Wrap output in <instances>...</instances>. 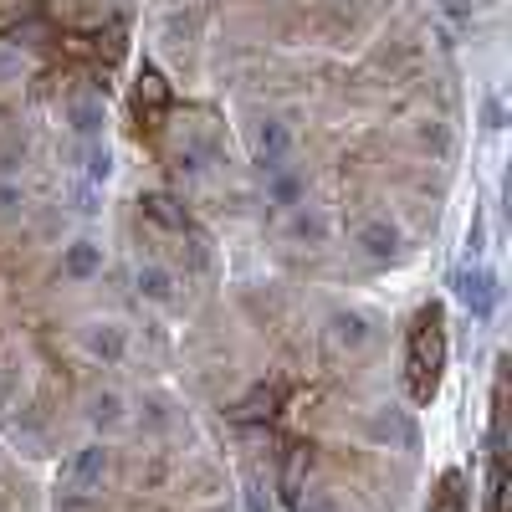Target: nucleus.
<instances>
[{
    "mask_svg": "<svg viewBox=\"0 0 512 512\" xmlns=\"http://www.w3.org/2000/svg\"><path fill=\"white\" fill-rule=\"evenodd\" d=\"M108 169H113V164H108V149H103L98 139H88V180L103 185V180H108Z\"/></svg>",
    "mask_w": 512,
    "mask_h": 512,
    "instance_id": "obj_18",
    "label": "nucleus"
},
{
    "mask_svg": "<svg viewBox=\"0 0 512 512\" xmlns=\"http://www.w3.org/2000/svg\"><path fill=\"white\" fill-rule=\"evenodd\" d=\"M441 369H446V318H441V303H431V308H420V318L410 328V395H415V405L436 400Z\"/></svg>",
    "mask_w": 512,
    "mask_h": 512,
    "instance_id": "obj_1",
    "label": "nucleus"
},
{
    "mask_svg": "<svg viewBox=\"0 0 512 512\" xmlns=\"http://www.w3.org/2000/svg\"><path fill=\"white\" fill-rule=\"evenodd\" d=\"M67 277H93L98 267H103V251L93 246V241H77V246H67Z\"/></svg>",
    "mask_w": 512,
    "mask_h": 512,
    "instance_id": "obj_16",
    "label": "nucleus"
},
{
    "mask_svg": "<svg viewBox=\"0 0 512 512\" xmlns=\"http://www.w3.org/2000/svg\"><path fill=\"white\" fill-rule=\"evenodd\" d=\"M144 216H149L154 226H164V231H185V226H190L185 205H180L175 195H164V190H149V195H144Z\"/></svg>",
    "mask_w": 512,
    "mask_h": 512,
    "instance_id": "obj_9",
    "label": "nucleus"
},
{
    "mask_svg": "<svg viewBox=\"0 0 512 512\" xmlns=\"http://www.w3.org/2000/svg\"><path fill=\"white\" fill-rule=\"evenodd\" d=\"M72 123H77V134H82V139H98V128H103V108H98L93 98H82V103L72 108Z\"/></svg>",
    "mask_w": 512,
    "mask_h": 512,
    "instance_id": "obj_17",
    "label": "nucleus"
},
{
    "mask_svg": "<svg viewBox=\"0 0 512 512\" xmlns=\"http://www.w3.org/2000/svg\"><path fill=\"white\" fill-rule=\"evenodd\" d=\"M287 159H292L287 123H277V118L256 123V134H251V164L262 169V175H277V169H287Z\"/></svg>",
    "mask_w": 512,
    "mask_h": 512,
    "instance_id": "obj_3",
    "label": "nucleus"
},
{
    "mask_svg": "<svg viewBox=\"0 0 512 512\" xmlns=\"http://www.w3.org/2000/svg\"><path fill=\"white\" fill-rule=\"evenodd\" d=\"M431 512H466V482H461V472H446L441 477V487L431 497Z\"/></svg>",
    "mask_w": 512,
    "mask_h": 512,
    "instance_id": "obj_15",
    "label": "nucleus"
},
{
    "mask_svg": "<svg viewBox=\"0 0 512 512\" xmlns=\"http://www.w3.org/2000/svg\"><path fill=\"white\" fill-rule=\"evenodd\" d=\"M108 472H113V456H108V446L93 441V446L72 451V461L62 466V477H57V492L62 497H93V492H103Z\"/></svg>",
    "mask_w": 512,
    "mask_h": 512,
    "instance_id": "obj_2",
    "label": "nucleus"
},
{
    "mask_svg": "<svg viewBox=\"0 0 512 512\" xmlns=\"http://www.w3.org/2000/svg\"><path fill=\"white\" fill-rule=\"evenodd\" d=\"M328 338H333V349L359 354V349L369 344V318H364V313H333V318H328Z\"/></svg>",
    "mask_w": 512,
    "mask_h": 512,
    "instance_id": "obj_7",
    "label": "nucleus"
},
{
    "mask_svg": "<svg viewBox=\"0 0 512 512\" xmlns=\"http://www.w3.org/2000/svg\"><path fill=\"white\" fill-rule=\"evenodd\" d=\"M456 297H461V303L472 308L477 318H492L497 297H502L497 272H492V267H461V272H456Z\"/></svg>",
    "mask_w": 512,
    "mask_h": 512,
    "instance_id": "obj_4",
    "label": "nucleus"
},
{
    "mask_svg": "<svg viewBox=\"0 0 512 512\" xmlns=\"http://www.w3.org/2000/svg\"><path fill=\"white\" fill-rule=\"evenodd\" d=\"M88 420L98 425V431H118V425H123V395L98 390V395L88 400Z\"/></svg>",
    "mask_w": 512,
    "mask_h": 512,
    "instance_id": "obj_11",
    "label": "nucleus"
},
{
    "mask_svg": "<svg viewBox=\"0 0 512 512\" xmlns=\"http://www.w3.org/2000/svg\"><path fill=\"white\" fill-rule=\"evenodd\" d=\"M292 512H338V502H333V497H323V492H313V497H297V502H292Z\"/></svg>",
    "mask_w": 512,
    "mask_h": 512,
    "instance_id": "obj_19",
    "label": "nucleus"
},
{
    "mask_svg": "<svg viewBox=\"0 0 512 512\" xmlns=\"http://www.w3.org/2000/svg\"><path fill=\"white\" fill-rule=\"evenodd\" d=\"M134 282H139V292L149 297V303H169V297H175V272L159 267V262H144Z\"/></svg>",
    "mask_w": 512,
    "mask_h": 512,
    "instance_id": "obj_10",
    "label": "nucleus"
},
{
    "mask_svg": "<svg viewBox=\"0 0 512 512\" xmlns=\"http://www.w3.org/2000/svg\"><path fill=\"white\" fill-rule=\"evenodd\" d=\"M308 472H313V446H308V441H297V446L287 451V461H282V497H287V502L303 497Z\"/></svg>",
    "mask_w": 512,
    "mask_h": 512,
    "instance_id": "obj_8",
    "label": "nucleus"
},
{
    "mask_svg": "<svg viewBox=\"0 0 512 512\" xmlns=\"http://www.w3.org/2000/svg\"><path fill=\"white\" fill-rule=\"evenodd\" d=\"M354 241H359V251L369 256V262H395L400 256V231L390 221H364Z\"/></svg>",
    "mask_w": 512,
    "mask_h": 512,
    "instance_id": "obj_6",
    "label": "nucleus"
},
{
    "mask_svg": "<svg viewBox=\"0 0 512 512\" xmlns=\"http://www.w3.org/2000/svg\"><path fill=\"white\" fill-rule=\"evenodd\" d=\"M267 200H272L277 210H292L297 200H303V180L287 175V169H277V175H267Z\"/></svg>",
    "mask_w": 512,
    "mask_h": 512,
    "instance_id": "obj_14",
    "label": "nucleus"
},
{
    "mask_svg": "<svg viewBox=\"0 0 512 512\" xmlns=\"http://www.w3.org/2000/svg\"><path fill=\"white\" fill-rule=\"evenodd\" d=\"M139 108H149V113H164V108H169V82H164L154 67L139 72Z\"/></svg>",
    "mask_w": 512,
    "mask_h": 512,
    "instance_id": "obj_13",
    "label": "nucleus"
},
{
    "mask_svg": "<svg viewBox=\"0 0 512 512\" xmlns=\"http://www.w3.org/2000/svg\"><path fill=\"white\" fill-rule=\"evenodd\" d=\"M82 349H88L93 359H103V364H123L128 338H123L118 323H88V328H82Z\"/></svg>",
    "mask_w": 512,
    "mask_h": 512,
    "instance_id": "obj_5",
    "label": "nucleus"
},
{
    "mask_svg": "<svg viewBox=\"0 0 512 512\" xmlns=\"http://www.w3.org/2000/svg\"><path fill=\"white\" fill-rule=\"evenodd\" d=\"M11 205H21V190L11 180H0V210H11Z\"/></svg>",
    "mask_w": 512,
    "mask_h": 512,
    "instance_id": "obj_21",
    "label": "nucleus"
},
{
    "mask_svg": "<svg viewBox=\"0 0 512 512\" xmlns=\"http://www.w3.org/2000/svg\"><path fill=\"white\" fill-rule=\"evenodd\" d=\"M277 415V390H267V384H262V390H251L241 405H236V420L241 425H251V420H272Z\"/></svg>",
    "mask_w": 512,
    "mask_h": 512,
    "instance_id": "obj_12",
    "label": "nucleus"
},
{
    "mask_svg": "<svg viewBox=\"0 0 512 512\" xmlns=\"http://www.w3.org/2000/svg\"><path fill=\"white\" fill-rule=\"evenodd\" d=\"M292 231H297V236H323V221H318V216H297Z\"/></svg>",
    "mask_w": 512,
    "mask_h": 512,
    "instance_id": "obj_20",
    "label": "nucleus"
}]
</instances>
